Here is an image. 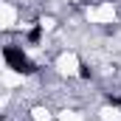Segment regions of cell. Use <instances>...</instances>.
I'll use <instances>...</instances> for the list:
<instances>
[{"label": "cell", "instance_id": "6da1fadb", "mask_svg": "<svg viewBox=\"0 0 121 121\" xmlns=\"http://www.w3.org/2000/svg\"><path fill=\"white\" fill-rule=\"evenodd\" d=\"M3 56H6V65H9L11 70H17V73H23V76L37 73V65L28 59V54H26L20 45H6V48H3Z\"/></svg>", "mask_w": 121, "mask_h": 121}]
</instances>
